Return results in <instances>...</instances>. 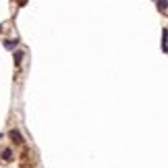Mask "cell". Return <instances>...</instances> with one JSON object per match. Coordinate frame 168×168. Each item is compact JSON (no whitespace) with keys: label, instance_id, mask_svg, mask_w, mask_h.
I'll return each instance as SVG.
<instances>
[{"label":"cell","instance_id":"cell-4","mask_svg":"<svg viewBox=\"0 0 168 168\" xmlns=\"http://www.w3.org/2000/svg\"><path fill=\"white\" fill-rule=\"evenodd\" d=\"M21 60H23V52H21V50H17V52H15V62H17V64H21Z\"/></svg>","mask_w":168,"mask_h":168},{"label":"cell","instance_id":"cell-1","mask_svg":"<svg viewBox=\"0 0 168 168\" xmlns=\"http://www.w3.org/2000/svg\"><path fill=\"white\" fill-rule=\"evenodd\" d=\"M9 137H11L15 143H23V137H21V133L17 131V129H12V131L9 133Z\"/></svg>","mask_w":168,"mask_h":168},{"label":"cell","instance_id":"cell-7","mask_svg":"<svg viewBox=\"0 0 168 168\" xmlns=\"http://www.w3.org/2000/svg\"><path fill=\"white\" fill-rule=\"evenodd\" d=\"M0 29H2V27H0Z\"/></svg>","mask_w":168,"mask_h":168},{"label":"cell","instance_id":"cell-3","mask_svg":"<svg viewBox=\"0 0 168 168\" xmlns=\"http://www.w3.org/2000/svg\"><path fill=\"white\" fill-rule=\"evenodd\" d=\"M2 160H6V162L12 160V149H4V152H2Z\"/></svg>","mask_w":168,"mask_h":168},{"label":"cell","instance_id":"cell-2","mask_svg":"<svg viewBox=\"0 0 168 168\" xmlns=\"http://www.w3.org/2000/svg\"><path fill=\"white\" fill-rule=\"evenodd\" d=\"M17 44H19V39H9V42H4V48H6V50H12Z\"/></svg>","mask_w":168,"mask_h":168},{"label":"cell","instance_id":"cell-5","mask_svg":"<svg viewBox=\"0 0 168 168\" xmlns=\"http://www.w3.org/2000/svg\"><path fill=\"white\" fill-rule=\"evenodd\" d=\"M162 50L166 52V29H162Z\"/></svg>","mask_w":168,"mask_h":168},{"label":"cell","instance_id":"cell-6","mask_svg":"<svg viewBox=\"0 0 168 168\" xmlns=\"http://www.w3.org/2000/svg\"><path fill=\"white\" fill-rule=\"evenodd\" d=\"M158 9L160 11H166V0H158Z\"/></svg>","mask_w":168,"mask_h":168}]
</instances>
